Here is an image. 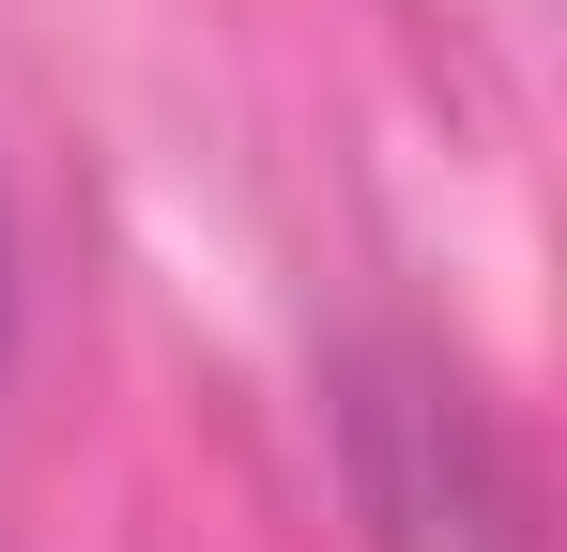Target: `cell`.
Segmentation results:
<instances>
[{"mask_svg": "<svg viewBox=\"0 0 567 552\" xmlns=\"http://www.w3.org/2000/svg\"><path fill=\"white\" fill-rule=\"evenodd\" d=\"M322 430H338L353 522H369L383 552H537L522 460H506V430H491V399L461 384L445 338L369 323L353 354L322 368Z\"/></svg>", "mask_w": 567, "mask_h": 552, "instance_id": "obj_1", "label": "cell"}, {"mask_svg": "<svg viewBox=\"0 0 567 552\" xmlns=\"http://www.w3.org/2000/svg\"><path fill=\"white\" fill-rule=\"evenodd\" d=\"M0 368H16V215H0Z\"/></svg>", "mask_w": 567, "mask_h": 552, "instance_id": "obj_2", "label": "cell"}]
</instances>
